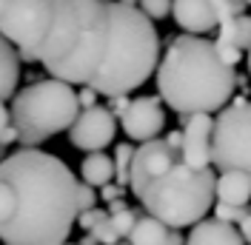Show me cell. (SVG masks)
Returning <instances> with one entry per match:
<instances>
[{"label": "cell", "instance_id": "1", "mask_svg": "<svg viewBox=\"0 0 251 245\" xmlns=\"http://www.w3.org/2000/svg\"><path fill=\"white\" fill-rule=\"evenodd\" d=\"M0 34L60 83L120 97L157 72L160 34L117 0H0Z\"/></svg>", "mask_w": 251, "mask_h": 245}, {"label": "cell", "instance_id": "2", "mask_svg": "<svg viewBox=\"0 0 251 245\" xmlns=\"http://www.w3.org/2000/svg\"><path fill=\"white\" fill-rule=\"evenodd\" d=\"M77 217V177L60 157L17 148L0 163L3 245H66Z\"/></svg>", "mask_w": 251, "mask_h": 245}, {"label": "cell", "instance_id": "3", "mask_svg": "<svg viewBox=\"0 0 251 245\" xmlns=\"http://www.w3.org/2000/svg\"><path fill=\"white\" fill-rule=\"evenodd\" d=\"M157 97L180 117L223 111L234 97L240 74L220 60L214 40L180 34L166 37V54L154 72Z\"/></svg>", "mask_w": 251, "mask_h": 245}, {"label": "cell", "instance_id": "4", "mask_svg": "<svg viewBox=\"0 0 251 245\" xmlns=\"http://www.w3.org/2000/svg\"><path fill=\"white\" fill-rule=\"evenodd\" d=\"M214 188H217V180L211 169H188L183 160H177L174 166L151 177L140 191H134V197L140 199L146 214L180 231L194 228L205 220L217 197Z\"/></svg>", "mask_w": 251, "mask_h": 245}, {"label": "cell", "instance_id": "5", "mask_svg": "<svg viewBox=\"0 0 251 245\" xmlns=\"http://www.w3.org/2000/svg\"><path fill=\"white\" fill-rule=\"evenodd\" d=\"M12 122L17 131V143L23 148H34L49 137L69 131L80 117L77 92L54 77L34 80L12 97Z\"/></svg>", "mask_w": 251, "mask_h": 245}, {"label": "cell", "instance_id": "6", "mask_svg": "<svg viewBox=\"0 0 251 245\" xmlns=\"http://www.w3.org/2000/svg\"><path fill=\"white\" fill-rule=\"evenodd\" d=\"M211 163L226 171H240L251 177V100L243 106L223 108L214 120Z\"/></svg>", "mask_w": 251, "mask_h": 245}, {"label": "cell", "instance_id": "7", "mask_svg": "<svg viewBox=\"0 0 251 245\" xmlns=\"http://www.w3.org/2000/svg\"><path fill=\"white\" fill-rule=\"evenodd\" d=\"M117 134V117L106 106H94L89 111H80L77 122L69 128V143L86 154H97L114 143Z\"/></svg>", "mask_w": 251, "mask_h": 245}, {"label": "cell", "instance_id": "8", "mask_svg": "<svg viewBox=\"0 0 251 245\" xmlns=\"http://www.w3.org/2000/svg\"><path fill=\"white\" fill-rule=\"evenodd\" d=\"M120 125H123L126 137L134 140V143H151L157 140V134L166 128V108H163V100L160 97H134L131 106L120 117Z\"/></svg>", "mask_w": 251, "mask_h": 245}, {"label": "cell", "instance_id": "9", "mask_svg": "<svg viewBox=\"0 0 251 245\" xmlns=\"http://www.w3.org/2000/svg\"><path fill=\"white\" fill-rule=\"evenodd\" d=\"M183 122V148L180 160L188 169H208L211 166V137H214V117L211 114H188Z\"/></svg>", "mask_w": 251, "mask_h": 245}, {"label": "cell", "instance_id": "10", "mask_svg": "<svg viewBox=\"0 0 251 245\" xmlns=\"http://www.w3.org/2000/svg\"><path fill=\"white\" fill-rule=\"evenodd\" d=\"M172 17L177 20V26L194 37H203L205 31L217 29V9L214 0H174Z\"/></svg>", "mask_w": 251, "mask_h": 245}, {"label": "cell", "instance_id": "11", "mask_svg": "<svg viewBox=\"0 0 251 245\" xmlns=\"http://www.w3.org/2000/svg\"><path fill=\"white\" fill-rule=\"evenodd\" d=\"M186 245H246V240L234 225H226L220 220H203L200 225L191 228Z\"/></svg>", "mask_w": 251, "mask_h": 245}, {"label": "cell", "instance_id": "12", "mask_svg": "<svg viewBox=\"0 0 251 245\" xmlns=\"http://www.w3.org/2000/svg\"><path fill=\"white\" fill-rule=\"evenodd\" d=\"M217 202L226 205H249L251 199V177L240 174V171H226L217 177Z\"/></svg>", "mask_w": 251, "mask_h": 245}, {"label": "cell", "instance_id": "13", "mask_svg": "<svg viewBox=\"0 0 251 245\" xmlns=\"http://www.w3.org/2000/svg\"><path fill=\"white\" fill-rule=\"evenodd\" d=\"M17 80H20V54H17V49L0 34V100L15 97Z\"/></svg>", "mask_w": 251, "mask_h": 245}, {"label": "cell", "instance_id": "14", "mask_svg": "<svg viewBox=\"0 0 251 245\" xmlns=\"http://www.w3.org/2000/svg\"><path fill=\"white\" fill-rule=\"evenodd\" d=\"M80 177L92 188H103V185L114 183V157H109L103 151L86 154L83 163H80Z\"/></svg>", "mask_w": 251, "mask_h": 245}, {"label": "cell", "instance_id": "15", "mask_svg": "<svg viewBox=\"0 0 251 245\" xmlns=\"http://www.w3.org/2000/svg\"><path fill=\"white\" fill-rule=\"evenodd\" d=\"M169 237H172V228L166 222H160L157 217L143 211L140 220H137V225H134V231L128 234V243L131 245H166Z\"/></svg>", "mask_w": 251, "mask_h": 245}, {"label": "cell", "instance_id": "16", "mask_svg": "<svg viewBox=\"0 0 251 245\" xmlns=\"http://www.w3.org/2000/svg\"><path fill=\"white\" fill-rule=\"evenodd\" d=\"M217 40H228L234 43L240 51H251V15H240L234 20H228L226 26L217 29Z\"/></svg>", "mask_w": 251, "mask_h": 245}, {"label": "cell", "instance_id": "17", "mask_svg": "<svg viewBox=\"0 0 251 245\" xmlns=\"http://www.w3.org/2000/svg\"><path fill=\"white\" fill-rule=\"evenodd\" d=\"M134 151L137 146L131 143H120L114 146V183L120 188H128L131 185V163H134Z\"/></svg>", "mask_w": 251, "mask_h": 245}, {"label": "cell", "instance_id": "18", "mask_svg": "<svg viewBox=\"0 0 251 245\" xmlns=\"http://www.w3.org/2000/svg\"><path fill=\"white\" fill-rule=\"evenodd\" d=\"M249 214H251V205H226V202L214 205V220L226 222V225H240Z\"/></svg>", "mask_w": 251, "mask_h": 245}, {"label": "cell", "instance_id": "19", "mask_svg": "<svg viewBox=\"0 0 251 245\" xmlns=\"http://www.w3.org/2000/svg\"><path fill=\"white\" fill-rule=\"evenodd\" d=\"M137 6H140V12L149 20H163V17H169L174 0H140Z\"/></svg>", "mask_w": 251, "mask_h": 245}, {"label": "cell", "instance_id": "20", "mask_svg": "<svg viewBox=\"0 0 251 245\" xmlns=\"http://www.w3.org/2000/svg\"><path fill=\"white\" fill-rule=\"evenodd\" d=\"M89 234H92L100 245H117V243H123V237L117 234L114 222H111V217H106V220H103V222H100L94 231H89Z\"/></svg>", "mask_w": 251, "mask_h": 245}, {"label": "cell", "instance_id": "21", "mask_svg": "<svg viewBox=\"0 0 251 245\" xmlns=\"http://www.w3.org/2000/svg\"><path fill=\"white\" fill-rule=\"evenodd\" d=\"M0 143L9 148L12 143H17V131H15V122H12V111L6 108V103L0 100Z\"/></svg>", "mask_w": 251, "mask_h": 245}, {"label": "cell", "instance_id": "22", "mask_svg": "<svg viewBox=\"0 0 251 245\" xmlns=\"http://www.w3.org/2000/svg\"><path fill=\"white\" fill-rule=\"evenodd\" d=\"M214 46H217L220 60L226 63V66H231V69H237V63L243 60V51L234 43H228V40H214Z\"/></svg>", "mask_w": 251, "mask_h": 245}, {"label": "cell", "instance_id": "23", "mask_svg": "<svg viewBox=\"0 0 251 245\" xmlns=\"http://www.w3.org/2000/svg\"><path fill=\"white\" fill-rule=\"evenodd\" d=\"M97 199H100V194L94 191L92 185L77 183V208H80V214H83V211H92V208H97Z\"/></svg>", "mask_w": 251, "mask_h": 245}, {"label": "cell", "instance_id": "24", "mask_svg": "<svg viewBox=\"0 0 251 245\" xmlns=\"http://www.w3.org/2000/svg\"><path fill=\"white\" fill-rule=\"evenodd\" d=\"M246 9H249V3L246 0H223V15H220V26H226L228 20H234V17L246 15ZM217 26V29H220Z\"/></svg>", "mask_w": 251, "mask_h": 245}, {"label": "cell", "instance_id": "25", "mask_svg": "<svg viewBox=\"0 0 251 245\" xmlns=\"http://www.w3.org/2000/svg\"><path fill=\"white\" fill-rule=\"evenodd\" d=\"M106 217H109V211H106V208H92V211H83V214L77 217V225L83 231H94L100 222H103V220H106Z\"/></svg>", "mask_w": 251, "mask_h": 245}, {"label": "cell", "instance_id": "26", "mask_svg": "<svg viewBox=\"0 0 251 245\" xmlns=\"http://www.w3.org/2000/svg\"><path fill=\"white\" fill-rule=\"evenodd\" d=\"M123 188H120V185L117 183H109V185H103V188H100V199H106V202H117V199H123Z\"/></svg>", "mask_w": 251, "mask_h": 245}, {"label": "cell", "instance_id": "27", "mask_svg": "<svg viewBox=\"0 0 251 245\" xmlns=\"http://www.w3.org/2000/svg\"><path fill=\"white\" fill-rule=\"evenodd\" d=\"M77 100H80V108H83V111H89V108L97 106L100 94L94 92V89H80V92H77Z\"/></svg>", "mask_w": 251, "mask_h": 245}, {"label": "cell", "instance_id": "28", "mask_svg": "<svg viewBox=\"0 0 251 245\" xmlns=\"http://www.w3.org/2000/svg\"><path fill=\"white\" fill-rule=\"evenodd\" d=\"M128 106H131V100H128L126 94H120V97H111V100H109V111L114 114V117H123L126 111H128Z\"/></svg>", "mask_w": 251, "mask_h": 245}, {"label": "cell", "instance_id": "29", "mask_svg": "<svg viewBox=\"0 0 251 245\" xmlns=\"http://www.w3.org/2000/svg\"><path fill=\"white\" fill-rule=\"evenodd\" d=\"M237 231H240V237L246 240V245H251V214L246 217V220H243L240 225H237Z\"/></svg>", "mask_w": 251, "mask_h": 245}, {"label": "cell", "instance_id": "30", "mask_svg": "<svg viewBox=\"0 0 251 245\" xmlns=\"http://www.w3.org/2000/svg\"><path fill=\"white\" fill-rule=\"evenodd\" d=\"M166 143L172 146L174 151H180V148H183V131H169V137H166Z\"/></svg>", "mask_w": 251, "mask_h": 245}, {"label": "cell", "instance_id": "31", "mask_svg": "<svg viewBox=\"0 0 251 245\" xmlns=\"http://www.w3.org/2000/svg\"><path fill=\"white\" fill-rule=\"evenodd\" d=\"M126 208H128V205H126V199H117V202H111L106 211H109V214H120V211H126Z\"/></svg>", "mask_w": 251, "mask_h": 245}, {"label": "cell", "instance_id": "32", "mask_svg": "<svg viewBox=\"0 0 251 245\" xmlns=\"http://www.w3.org/2000/svg\"><path fill=\"white\" fill-rule=\"evenodd\" d=\"M166 245H186V237H183L180 231L172 228V237H169V243H166Z\"/></svg>", "mask_w": 251, "mask_h": 245}, {"label": "cell", "instance_id": "33", "mask_svg": "<svg viewBox=\"0 0 251 245\" xmlns=\"http://www.w3.org/2000/svg\"><path fill=\"white\" fill-rule=\"evenodd\" d=\"M80 245H100V243H97V240H94L92 234H86V237H83V240H80Z\"/></svg>", "mask_w": 251, "mask_h": 245}, {"label": "cell", "instance_id": "34", "mask_svg": "<svg viewBox=\"0 0 251 245\" xmlns=\"http://www.w3.org/2000/svg\"><path fill=\"white\" fill-rule=\"evenodd\" d=\"M3 160H6V146L0 143V163H3Z\"/></svg>", "mask_w": 251, "mask_h": 245}, {"label": "cell", "instance_id": "35", "mask_svg": "<svg viewBox=\"0 0 251 245\" xmlns=\"http://www.w3.org/2000/svg\"><path fill=\"white\" fill-rule=\"evenodd\" d=\"M249 74H251V51H249Z\"/></svg>", "mask_w": 251, "mask_h": 245}, {"label": "cell", "instance_id": "36", "mask_svg": "<svg viewBox=\"0 0 251 245\" xmlns=\"http://www.w3.org/2000/svg\"><path fill=\"white\" fill-rule=\"evenodd\" d=\"M117 245H131V243H128V240H123V243H117Z\"/></svg>", "mask_w": 251, "mask_h": 245}, {"label": "cell", "instance_id": "37", "mask_svg": "<svg viewBox=\"0 0 251 245\" xmlns=\"http://www.w3.org/2000/svg\"><path fill=\"white\" fill-rule=\"evenodd\" d=\"M66 245H80V243H66Z\"/></svg>", "mask_w": 251, "mask_h": 245}, {"label": "cell", "instance_id": "38", "mask_svg": "<svg viewBox=\"0 0 251 245\" xmlns=\"http://www.w3.org/2000/svg\"><path fill=\"white\" fill-rule=\"evenodd\" d=\"M103 3H111V0H103Z\"/></svg>", "mask_w": 251, "mask_h": 245}, {"label": "cell", "instance_id": "39", "mask_svg": "<svg viewBox=\"0 0 251 245\" xmlns=\"http://www.w3.org/2000/svg\"><path fill=\"white\" fill-rule=\"evenodd\" d=\"M246 3H249V6H251V0H246Z\"/></svg>", "mask_w": 251, "mask_h": 245}]
</instances>
